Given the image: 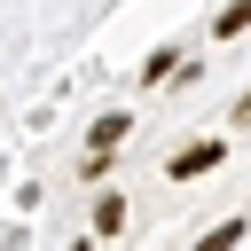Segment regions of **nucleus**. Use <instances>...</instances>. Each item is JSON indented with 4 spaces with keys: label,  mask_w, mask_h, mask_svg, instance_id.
Masks as SVG:
<instances>
[{
    "label": "nucleus",
    "mask_w": 251,
    "mask_h": 251,
    "mask_svg": "<svg viewBox=\"0 0 251 251\" xmlns=\"http://www.w3.org/2000/svg\"><path fill=\"white\" fill-rule=\"evenodd\" d=\"M212 165H220V141H196V149L173 157V180H196V173H212Z\"/></svg>",
    "instance_id": "1"
},
{
    "label": "nucleus",
    "mask_w": 251,
    "mask_h": 251,
    "mask_svg": "<svg viewBox=\"0 0 251 251\" xmlns=\"http://www.w3.org/2000/svg\"><path fill=\"white\" fill-rule=\"evenodd\" d=\"M243 24H251V0H235V8H220V24H212V31H220V39H235Z\"/></svg>",
    "instance_id": "4"
},
{
    "label": "nucleus",
    "mask_w": 251,
    "mask_h": 251,
    "mask_svg": "<svg viewBox=\"0 0 251 251\" xmlns=\"http://www.w3.org/2000/svg\"><path fill=\"white\" fill-rule=\"evenodd\" d=\"M235 243H243V220H220V227H212L196 251H235Z\"/></svg>",
    "instance_id": "3"
},
{
    "label": "nucleus",
    "mask_w": 251,
    "mask_h": 251,
    "mask_svg": "<svg viewBox=\"0 0 251 251\" xmlns=\"http://www.w3.org/2000/svg\"><path fill=\"white\" fill-rule=\"evenodd\" d=\"M94 227L118 235V227H126V196H94Z\"/></svg>",
    "instance_id": "2"
},
{
    "label": "nucleus",
    "mask_w": 251,
    "mask_h": 251,
    "mask_svg": "<svg viewBox=\"0 0 251 251\" xmlns=\"http://www.w3.org/2000/svg\"><path fill=\"white\" fill-rule=\"evenodd\" d=\"M110 141H126V118L110 110V118H94V149H110Z\"/></svg>",
    "instance_id": "5"
}]
</instances>
